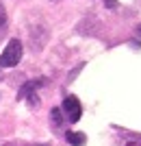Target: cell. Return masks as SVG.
Returning a JSON list of instances; mask_svg holds the SVG:
<instances>
[{"label":"cell","mask_w":141,"mask_h":146,"mask_svg":"<svg viewBox=\"0 0 141 146\" xmlns=\"http://www.w3.org/2000/svg\"><path fill=\"white\" fill-rule=\"evenodd\" d=\"M65 140H68V144H72V146H85L87 137H85V133H76V131H68V133H65Z\"/></svg>","instance_id":"4"},{"label":"cell","mask_w":141,"mask_h":146,"mask_svg":"<svg viewBox=\"0 0 141 146\" xmlns=\"http://www.w3.org/2000/svg\"><path fill=\"white\" fill-rule=\"evenodd\" d=\"M5 22H7V11H5V7L0 5V26H5Z\"/></svg>","instance_id":"5"},{"label":"cell","mask_w":141,"mask_h":146,"mask_svg":"<svg viewBox=\"0 0 141 146\" xmlns=\"http://www.w3.org/2000/svg\"><path fill=\"white\" fill-rule=\"evenodd\" d=\"M63 109H65V113H68V122H78L80 113H83V107H80V100L76 96H65V100H63Z\"/></svg>","instance_id":"3"},{"label":"cell","mask_w":141,"mask_h":146,"mask_svg":"<svg viewBox=\"0 0 141 146\" xmlns=\"http://www.w3.org/2000/svg\"><path fill=\"white\" fill-rule=\"evenodd\" d=\"M137 35H139V37H141V24H139V26H137Z\"/></svg>","instance_id":"8"},{"label":"cell","mask_w":141,"mask_h":146,"mask_svg":"<svg viewBox=\"0 0 141 146\" xmlns=\"http://www.w3.org/2000/svg\"><path fill=\"white\" fill-rule=\"evenodd\" d=\"M46 83H48L46 79H35V81H28V83H24V85H22V90H20V98H26V100H28L33 107H37V103H39V96H37L35 92L39 90L41 85H46Z\"/></svg>","instance_id":"2"},{"label":"cell","mask_w":141,"mask_h":146,"mask_svg":"<svg viewBox=\"0 0 141 146\" xmlns=\"http://www.w3.org/2000/svg\"><path fill=\"white\" fill-rule=\"evenodd\" d=\"M126 146H141V137H132V140H130Z\"/></svg>","instance_id":"6"},{"label":"cell","mask_w":141,"mask_h":146,"mask_svg":"<svg viewBox=\"0 0 141 146\" xmlns=\"http://www.w3.org/2000/svg\"><path fill=\"white\" fill-rule=\"evenodd\" d=\"M20 59H22V42L11 39L0 55V68H13L20 63Z\"/></svg>","instance_id":"1"},{"label":"cell","mask_w":141,"mask_h":146,"mask_svg":"<svg viewBox=\"0 0 141 146\" xmlns=\"http://www.w3.org/2000/svg\"><path fill=\"white\" fill-rule=\"evenodd\" d=\"M106 7H109V9L111 7H117V0H106Z\"/></svg>","instance_id":"7"}]
</instances>
